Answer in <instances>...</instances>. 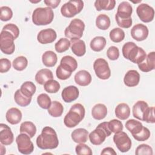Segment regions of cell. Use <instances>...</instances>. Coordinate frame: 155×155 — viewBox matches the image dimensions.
<instances>
[{
	"mask_svg": "<svg viewBox=\"0 0 155 155\" xmlns=\"http://www.w3.org/2000/svg\"><path fill=\"white\" fill-rule=\"evenodd\" d=\"M13 68L18 71H22L27 67L28 65L27 59L23 56H20L16 58L12 62Z\"/></svg>",
	"mask_w": 155,
	"mask_h": 155,
	"instance_id": "f35d334b",
	"label": "cell"
},
{
	"mask_svg": "<svg viewBox=\"0 0 155 155\" xmlns=\"http://www.w3.org/2000/svg\"><path fill=\"white\" fill-rule=\"evenodd\" d=\"M54 13L50 7H38L32 14V22L36 25H46L53 20Z\"/></svg>",
	"mask_w": 155,
	"mask_h": 155,
	"instance_id": "277c9868",
	"label": "cell"
},
{
	"mask_svg": "<svg viewBox=\"0 0 155 155\" xmlns=\"http://www.w3.org/2000/svg\"><path fill=\"white\" fill-rule=\"evenodd\" d=\"M148 27L142 24H137L133 27L131 30V37L137 41L145 40L148 36Z\"/></svg>",
	"mask_w": 155,
	"mask_h": 155,
	"instance_id": "4fadbf2b",
	"label": "cell"
},
{
	"mask_svg": "<svg viewBox=\"0 0 155 155\" xmlns=\"http://www.w3.org/2000/svg\"><path fill=\"white\" fill-rule=\"evenodd\" d=\"M113 141L117 149L122 153L128 151L131 147V140L128 134L124 131L114 133Z\"/></svg>",
	"mask_w": 155,
	"mask_h": 155,
	"instance_id": "8fae6325",
	"label": "cell"
},
{
	"mask_svg": "<svg viewBox=\"0 0 155 155\" xmlns=\"http://www.w3.org/2000/svg\"><path fill=\"white\" fill-rule=\"evenodd\" d=\"M61 88L59 83L54 79H51L44 84V88L45 91L49 93H56Z\"/></svg>",
	"mask_w": 155,
	"mask_h": 155,
	"instance_id": "ab89813d",
	"label": "cell"
},
{
	"mask_svg": "<svg viewBox=\"0 0 155 155\" xmlns=\"http://www.w3.org/2000/svg\"><path fill=\"white\" fill-rule=\"evenodd\" d=\"M84 8V2L81 0H70L65 3L61 8L63 16L72 18L80 13Z\"/></svg>",
	"mask_w": 155,
	"mask_h": 155,
	"instance_id": "52a82bcc",
	"label": "cell"
},
{
	"mask_svg": "<svg viewBox=\"0 0 155 155\" xmlns=\"http://www.w3.org/2000/svg\"><path fill=\"white\" fill-rule=\"evenodd\" d=\"M114 0H96L94 2V7L97 11L111 10L115 7Z\"/></svg>",
	"mask_w": 155,
	"mask_h": 155,
	"instance_id": "1f68e13d",
	"label": "cell"
},
{
	"mask_svg": "<svg viewBox=\"0 0 155 155\" xmlns=\"http://www.w3.org/2000/svg\"><path fill=\"white\" fill-rule=\"evenodd\" d=\"M51 79H53V74L52 71L48 68L41 69L35 75V81L40 85H44Z\"/></svg>",
	"mask_w": 155,
	"mask_h": 155,
	"instance_id": "603a6c76",
	"label": "cell"
},
{
	"mask_svg": "<svg viewBox=\"0 0 155 155\" xmlns=\"http://www.w3.org/2000/svg\"><path fill=\"white\" fill-rule=\"evenodd\" d=\"M14 36L7 31L2 30L0 34V49L5 54H12L15 50Z\"/></svg>",
	"mask_w": 155,
	"mask_h": 155,
	"instance_id": "ba28073f",
	"label": "cell"
},
{
	"mask_svg": "<svg viewBox=\"0 0 155 155\" xmlns=\"http://www.w3.org/2000/svg\"><path fill=\"white\" fill-rule=\"evenodd\" d=\"M126 128L133 135L139 133L143 129L142 124L135 119H129L125 123Z\"/></svg>",
	"mask_w": 155,
	"mask_h": 155,
	"instance_id": "f546056e",
	"label": "cell"
},
{
	"mask_svg": "<svg viewBox=\"0 0 155 155\" xmlns=\"http://www.w3.org/2000/svg\"><path fill=\"white\" fill-rule=\"evenodd\" d=\"M75 151L78 155H91L93 154L91 149L84 143L76 145L75 147Z\"/></svg>",
	"mask_w": 155,
	"mask_h": 155,
	"instance_id": "7dc6e473",
	"label": "cell"
},
{
	"mask_svg": "<svg viewBox=\"0 0 155 155\" xmlns=\"http://www.w3.org/2000/svg\"><path fill=\"white\" fill-rule=\"evenodd\" d=\"M107 56L111 61L117 60L119 57V50L118 48L115 46L110 47L107 51Z\"/></svg>",
	"mask_w": 155,
	"mask_h": 155,
	"instance_id": "816d5d0a",
	"label": "cell"
},
{
	"mask_svg": "<svg viewBox=\"0 0 155 155\" xmlns=\"http://www.w3.org/2000/svg\"><path fill=\"white\" fill-rule=\"evenodd\" d=\"M2 30L9 31L10 33L13 35L15 39H17L19 35V29L18 27V26L14 24L10 23V24H7L5 25L3 27Z\"/></svg>",
	"mask_w": 155,
	"mask_h": 155,
	"instance_id": "681fc988",
	"label": "cell"
},
{
	"mask_svg": "<svg viewBox=\"0 0 155 155\" xmlns=\"http://www.w3.org/2000/svg\"><path fill=\"white\" fill-rule=\"evenodd\" d=\"M148 104L143 101H138L133 107V116L135 118L142 121V117L146 109L148 107Z\"/></svg>",
	"mask_w": 155,
	"mask_h": 155,
	"instance_id": "cb8c5ba5",
	"label": "cell"
},
{
	"mask_svg": "<svg viewBox=\"0 0 155 155\" xmlns=\"http://www.w3.org/2000/svg\"><path fill=\"white\" fill-rule=\"evenodd\" d=\"M60 65L66 70L73 72L75 71L78 67V62L76 60L71 56H65L62 58Z\"/></svg>",
	"mask_w": 155,
	"mask_h": 155,
	"instance_id": "484cf974",
	"label": "cell"
},
{
	"mask_svg": "<svg viewBox=\"0 0 155 155\" xmlns=\"http://www.w3.org/2000/svg\"><path fill=\"white\" fill-rule=\"evenodd\" d=\"M109 36L113 42L118 43L122 41L125 38V33L120 28L116 27L110 31Z\"/></svg>",
	"mask_w": 155,
	"mask_h": 155,
	"instance_id": "74e56055",
	"label": "cell"
},
{
	"mask_svg": "<svg viewBox=\"0 0 155 155\" xmlns=\"http://www.w3.org/2000/svg\"><path fill=\"white\" fill-rule=\"evenodd\" d=\"M153 154L152 148L147 144L139 145L135 150L136 155H152Z\"/></svg>",
	"mask_w": 155,
	"mask_h": 155,
	"instance_id": "f6af8a7d",
	"label": "cell"
},
{
	"mask_svg": "<svg viewBox=\"0 0 155 155\" xmlns=\"http://www.w3.org/2000/svg\"><path fill=\"white\" fill-rule=\"evenodd\" d=\"M11 68V62L6 58L0 59V72L1 73H7Z\"/></svg>",
	"mask_w": 155,
	"mask_h": 155,
	"instance_id": "db71d44e",
	"label": "cell"
},
{
	"mask_svg": "<svg viewBox=\"0 0 155 155\" xmlns=\"http://www.w3.org/2000/svg\"><path fill=\"white\" fill-rule=\"evenodd\" d=\"M37 103L41 108L43 109H48L51 105V101L48 94L45 93H42L38 96Z\"/></svg>",
	"mask_w": 155,
	"mask_h": 155,
	"instance_id": "b9f144b4",
	"label": "cell"
},
{
	"mask_svg": "<svg viewBox=\"0 0 155 155\" xmlns=\"http://www.w3.org/2000/svg\"><path fill=\"white\" fill-rule=\"evenodd\" d=\"M107 114V108L103 104H96L91 110V115L96 120H102Z\"/></svg>",
	"mask_w": 155,
	"mask_h": 155,
	"instance_id": "4316f807",
	"label": "cell"
},
{
	"mask_svg": "<svg viewBox=\"0 0 155 155\" xmlns=\"http://www.w3.org/2000/svg\"><path fill=\"white\" fill-rule=\"evenodd\" d=\"M85 24L80 19L75 18L71 21L70 24L64 31L65 37L70 39H80L83 36Z\"/></svg>",
	"mask_w": 155,
	"mask_h": 155,
	"instance_id": "8992f818",
	"label": "cell"
},
{
	"mask_svg": "<svg viewBox=\"0 0 155 155\" xmlns=\"http://www.w3.org/2000/svg\"><path fill=\"white\" fill-rule=\"evenodd\" d=\"M70 47V41L67 38H61L54 45L55 50L59 53H63L69 49Z\"/></svg>",
	"mask_w": 155,
	"mask_h": 155,
	"instance_id": "60d3db41",
	"label": "cell"
},
{
	"mask_svg": "<svg viewBox=\"0 0 155 155\" xmlns=\"http://www.w3.org/2000/svg\"><path fill=\"white\" fill-rule=\"evenodd\" d=\"M107 44L106 39L103 36H96L90 42V46L94 51H101L105 47Z\"/></svg>",
	"mask_w": 155,
	"mask_h": 155,
	"instance_id": "d6a6232c",
	"label": "cell"
},
{
	"mask_svg": "<svg viewBox=\"0 0 155 155\" xmlns=\"http://www.w3.org/2000/svg\"><path fill=\"white\" fill-rule=\"evenodd\" d=\"M85 114V110L84 107L79 103L74 104L64 117V123L67 127L73 128L83 120Z\"/></svg>",
	"mask_w": 155,
	"mask_h": 155,
	"instance_id": "3957f363",
	"label": "cell"
},
{
	"mask_svg": "<svg viewBox=\"0 0 155 155\" xmlns=\"http://www.w3.org/2000/svg\"><path fill=\"white\" fill-rule=\"evenodd\" d=\"M150 131L147 127H143V129L137 134L133 135V137L137 141H145L150 137Z\"/></svg>",
	"mask_w": 155,
	"mask_h": 155,
	"instance_id": "c3c4849f",
	"label": "cell"
},
{
	"mask_svg": "<svg viewBox=\"0 0 155 155\" xmlns=\"http://www.w3.org/2000/svg\"><path fill=\"white\" fill-rule=\"evenodd\" d=\"M59 140L55 130L50 127H45L36 138V145L41 150H53L58 147Z\"/></svg>",
	"mask_w": 155,
	"mask_h": 155,
	"instance_id": "6da1fadb",
	"label": "cell"
},
{
	"mask_svg": "<svg viewBox=\"0 0 155 155\" xmlns=\"http://www.w3.org/2000/svg\"><path fill=\"white\" fill-rule=\"evenodd\" d=\"M74 81L75 82L82 87L88 85L91 82V76L90 73L87 70H80L78 71L74 75Z\"/></svg>",
	"mask_w": 155,
	"mask_h": 155,
	"instance_id": "7402d4cb",
	"label": "cell"
},
{
	"mask_svg": "<svg viewBox=\"0 0 155 155\" xmlns=\"http://www.w3.org/2000/svg\"><path fill=\"white\" fill-rule=\"evenodd\" d=\"M64 111V107L62 104L58 101L51 102L50 107L48 109V114L54 117H60Z\"/></svg>",
	"mask_w": 155,
	"mask_h": 155,
	"instance_id": "836d02e7",
	"label": "cell"
},
{
	"mask_svg": "<svg viewBox=\"0 0 155 155\" xmlns=\"http://www.w3.org/2000/svg\"><path fill=\"white\" fill-rule=\"evenodd\" d=\"M44 2L48 7L51 8H56L61 3L60 0H45Z\"/></svg>",
	"mask_w": 155,
	"mask_h": 155,
	"instance_id": "11a10c76",
	"label": "cell"
},
{
	"mask_svg": "<svg viewBox=\"0 0 155 155\" xmlns=\"http://www.w3.org/2000/svg\"><path fill=\"white\" fill-rule=\"evenodd\" d=\"M14 136L11 128L6 124H0V142L4 145H9L13 143Z\"/></svg>",
	"mask_w": 155,
	"mask_h": 155,
	"instance_id": "9a60e30c",
	"label": "cell"
},
{
	"mask_svg": "<svg viewBox=\"0 0 155 155\" xmlns=\"http://www.w3.org/2000/svg\"><path fill=\"white\" fill-rule=\"evenodd\" d=\"M111 131L108 128V122H104L99 124L96 128L88 135L90 142L94 145L102 144L107 137L111 135Z\"/></svg>",
	"mask_w": 155,
	"mask_h": 155,
	"instance_id": "5b68a950",
	"label": "cell"
},
{
	"mask_svg": "<svg viewBox=\"0 0 155 155\" xmlns=\"http://www.w3.org/2000/svg\"><path fill=\"white\" fill-rule=\"evenodd\" d=\"M122 54L124 57L134 64L141 63L146 58L145 50L133 42H127L122 47Z\"/></svg>",
	"mask_w": 155,
	"mask_h": 155,
	"instance_id": "7a4b0ae2",
	"label": "cell"
},
{
	"mask_svg": "<svg viewBox=\"0 0 155 155\" xmlns=\"http://www.w3.org/2000/svg\"><path fill=\"white\" fill-rule=\"evenodd\" d=\"M93 68L96 75L101 79H108L111 76V70L108 64L103 58H98L94 61Z\"/></svg>",
	"mask_w": 155,
	"mask_h": 155,
	"instance_id": "30bf717a",
	"label": "cell"
},
{
	"mask_svg": "<svg viewBox=\"0 0 155 155\" xmlns=\"http://www.w3.org/2000/svg\"><path fill=\"white\" fill-rule=\"evenodd\" d=\"M133 8L131 5L127 1H123L119 4L115 16L121 19H129L131 18Z\"/></svg>",
	"mask_w": 155,
	"mask_h": 155,
	"instance_id": "ac0fdd59",
	"label": "cell"
},
{
	"mask_svg": "<svg viewBox=\"0 0 155 155\" xmlns=\"http://www.w3.org/2000/svg\"><path fill=\"white\" fill-rule=\"evenodd\" d=\"M115 115L120 120H125L128 119L130 115V108L128 104L125 103H120L115 108Z\"/></svg>",
	"mask_w": 155,
	"mask_h": 155,
	"instance_id": "f1b7e54d",
	"label": "cell"
},
{
	"mask_svg": "<svg viewBox=\"0 0 155 155\" xmlns=\"http://www.w3.org/2000/svg\"><path fill=\"white\" fill-rule=\"evenodd\" d=\"M19 152L23 154H30L34 150V145L30 137L25 133L19 134L16 138Z\"/></svg>",
	"mask_w": 155,
	"mask_h": 155,
	"instance_id": "9c48e42d",
	"label": "cell"
},
{
	"mask_svg": "<svg viewBox=\"0 0 155 155\" xmlns=\"http://www.w3.org/2000/svg\"><path fill=\"white\" fill-rule=\"evenodd\" d=\"M71 73H72L71 72L66 70L63 67H62L60 65L57 67L56 70V76L58 79L61 80H66L68 79L71 76Z\"/></svg>",
	"mask_w": 155,
	"mask_h": 155,
	"instance_id": "f907efd6",
	"label": "cell"
},
{
	"mask_svg": "<svg viewBox=\"0 0 155 155\" xmlns=\"http://www.w3.org/2000/svg\"><path fill=\"white\" fill-rule=\"evenodd\" d=\"M0 19L2 21H7L12 19L13 12L12 9L7 6H2L0 7Z\"/></svg>",
	"mask_w": 155,
	"mask_h": 155,
	"instance_id": "bcb514c9",
	"label": "cell"
},
{
	"mask_svg": "<svg viewBox=\"0 0 155 155\" xmlns=\"http://www.w3.org/2000/svg\"><path fill=\"white\" fill-rule=\"evenodd\" d=\"M110 19L105 14H100L96 18V25L100 30H107L110 27Z\"/></svg>",
	"mask_w": 155,
	"mask_h": 155,
	"instance_id": "e575fe53",
	"label": "cell"
},
{
	"mask_svg": "<svg viewBox=\"0 0 155 155\" xmlns=\"http://www.w3.org/2000/svg\"><path fill=\"white\" fill-rule=\"evenodd\" d=\"M14 99L15 102L21 107H27L31 101V97H28L24 96L21 93L20 89H18L15 91L14 94Z\"/></svg>",
	"mask_w": 155,
	"mask_h": 155,
	"instance_id": "8d00e7d4",
	"label": "cell"
},
{
	"mask_svg": "<svg viewBox=\"0 0 155 155\" xmlns=\"http://www.w3.org/2000/svg\"><path fill=\"white\" fill-rule=\"evenodd\" d=\"M36 85L31 81H26L24 82L20 88L21 93L28 97H32V96L36 92Z\"/></svg>",
	"mask_w": 155,
	"mask_h": 155,
	"instance_id": "d590c367",
	"label": "cell"
},
{
	"mask_svg": "<svg viewBox=\"0 0 155 155\" xmlns=\"http://www.w3.org/2000/svg\"><path fill=\"white\" fill-rule=\"evenodd\" d=\"M22 113L17 108H10L7 110L5 114V118L7 121L12 125H16L19 124L22 119Z\"/></svg>",
	"mask_w": 155,
	"mask_h": 155,
	"instance_id": "44dd1931",
	"label": "cell"
},
{
	"mask_svg": "<svg viewBox=\"0 0 155 155\" xmlns=\"http://www.w3.org/2000/svg\"><path fill=\"white\" fill-rule=\"evenodd\" d=\"M140 81V74L135 70L128 71L124 76V84L129 87H133L137 85Z\"/></svg>",
	"mask_w": 155,
	"mask_h": 155,
	"instance_id": "ffe728a7",
	"label": "cell"
},
{
	"mask_svg": "<svg viewBox=\"0 0 155 155\" xmlns=\"http://www.w3.org/2000/svg\"><path fill=\"white\" fill-rule=\"evenodd\" d=\"M101 154H110V155H116L117 153L111 147H106L102 150Z\"/></svg>",
	"mask_w": 155,
	"mask_h": 155,
	"instance_id": "9f6ffc18",
	"label": "cell"
},
{
	"mask_svg": "<svg viewBox=\"0 0 155 155\" xmlns=\"http://www.w3.org/2000/svg\"><path fill=\"white\" fill-rule=\"evenodd\" d=\"M19 131L21 133H25L28 134L30 138H32L36 134V127L33 122L30 121H25L21 124Z\"/></svg>",
	"mask_w": 155,
	"mask_h": 155,
	"instance_id": "4dcf8cb0",
	"label": "cell"
},
{
	"mask_svg": "<svg viewBox=\"0 0 155 155\" xmlns=\"http://www.w3.org/2000/svg\"><path fill=\"white\" fill-rule=\"evenodd\" d=\"M142 121L146 122L147 123H151V124H154L155 122L154 107H148L146 109L142 117Z\"/></svg>",
	"mask_w": 155,
	"mask_h": 155,
	"instance_id": "7bdbcfd3",
	"label": "cell"
},
{
	"mask_svg": "<svg viewBox=\"0 0 155 155\" xmlns=\"http://www.w3.org/2000/svg\"><path fill=\"white\" fill-rule=\"evenodd\" d=\"M140 70L143 72H149L152 71L155 68V52L151 51L149 53L145 59L141 62L137 64Z\"/></svg>",
	"mask_w": 155,
	"mask_h": 155,
	"instance_id": "e0dca14e",
	"label": "cell"
},
{
	"mask_svg": "<svg viewBox=\"0 0 155 155\" xmlns=\"http://www.w3.org/2000/svg\"><path fill=\"white\" fill-rule=\"evenodd\" d=\"M108 128L112 133H116L123 130L124 127L121 121L117 119H113L108 122Z\"/></svg>",
	"mask_w": 155,
	"mask_h": 155,
	"instance_id": "ee69618b",
	"label": "cell"
},
{
	"mask_svg": "<svg viewBox=\"0 0 155 155\" xmlns=\"http://www.w3.org/2000/svg\"><path fill=\"white\" fill-rule=\"evenodd\" d=\"M42 61L45 66L47 67H52L56 64L58 57L56 54L53 51H46L42 55Z\"/></svg>",
	"mask_w": 155,
	"mask_h": 155,
	"instance_id": "83f0119b",
	"label": "cell"
},
{
	"mask_svg": "<svg viewBox=\"0 0 155 155\" xmlns=\"http://www.w3.org/2000/svg\"><path fill=\"white\" fill-rule=\"evenodd\" d=\"M115 19L117 25L120 27L124 28H130L131 26L132 22H133L131 18L129 19H121L117 16H115Z\"/></svg>",
	"mask_w": 155,
	"mask_h": 155,
	"instance_id": "f5cc1de1",
	"label": "cell"
},
{
	"mask_svg": "<svg viewBox=\"0 0 155 155\" xmlns=\"http://www.w3.org/2000/svg\"><path fill=\"white\" fill-rule=\"evenodd\" d=\"M57 37L55 30L52 28H47L41 30L37 35L38 41L42 44L52 43Z\"/></svg>",
	"mask_w": 155,
	"mask_h": 155,
	"instance_id": "5bb4252c",
	"label": "cell"
},
{
	"mask_svg": "<svg viewBox=\"0 0 155 155\" xmlns=\"http://www.w3.org/2000/svg\"><path fill=\"white\" fill-rule=\"evenodd\" d=\"M72 140L78 143H85L88 140V131L85 128H77L73 131L71 134Z\"/></svg>",
	"mask_w": 155,
	"mask_h": 155,
	"instance_id": "d4e9b609",
	"label": "cell"
},
{
	"mask_svg": "<svg viewBox=\"0 0 155 155\" xmlns=\"http://www.w3.org/2000/svg\"><path fill=\"white\" fill-rule=\"evenodd\" d=\"M70 47L72 52L77 56L81 57L86 53L85 43L80 39H70Z\"/></svg>",
	"mask_w": 155,
	"mask_h": 155,
	"instance_id": "d6986e66",
	"label": "cell"
},
{
	"mask_svg": "<svg viewBox=\"0 0 155 155\" xmlns=\"http://www.w3.org/2000/svg\"><path fill=\"white\" fill-rule=\"evenodd\" d=\"M79 95L78 88L74 85H70L64 88L62 91V99L65 102L70 103L78 99Z\"/></svg>",
	"mask_w": 155,
	"mask_h": 155,
	"instance_id": "2e32d148",
	"label": "cell"
},
{
	"mask_svg": "<svg viewBox=\"0 0 155 155\" xmlns=\"http://www.w3.org/2000/svg\"><path fill=\"white\" fill-rule=\"evenodd\" d=\"M136 13L143 22H151L154 16V8L147 4H140L136 8Z\"/></svg>",
	"mask_w": 155,
	"mask_h": 155,
	"instance_id": "7c38bea8",
	"label": "cell"
}]
</instances>
